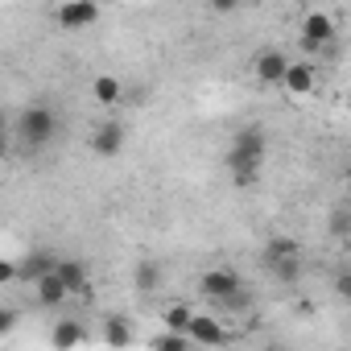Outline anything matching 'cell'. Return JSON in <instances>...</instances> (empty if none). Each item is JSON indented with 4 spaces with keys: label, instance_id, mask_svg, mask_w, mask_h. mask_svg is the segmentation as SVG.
Listing matches in <instances>:
<instances>
[{
    "label": "cell",
    "instance_id": "cell-9",
    "mask_svg": "<svg viewBox=\"0 0 351 351\" xmlns=\"http://www.w3.org/2000/svg\"><path fill=\"white\" fill-rule=\"evenodd\" d=\"M124 141H128V128H124L120 120H104V124H95V132H91V153H95V157H120Z\"/></svg>",
    "mask_w": 351,
    "mask_h": 351
},
{
    "label": "cell",
    "instance_id": "cell-4",
    "mask_svg": "<svg viewBox=\"0 0 351 351\" xmlns=\"http://www.w3.org/2000/svg\"><path fill=\"white\" fill-rule=\"evenodd\" d=\"M265 269L277 277V281H298L302 277V248H298V240H289V236H273L269 244H265Z\"/></svg>",
    "mask_w": 351,
    "mask_h": 351
},
{
    "label": "cell",
    "instance_id": "cell-16",
    "mask_svg": "<svg viewBox=\"0 0 351 351\" xmlns=\"http://www.w3.org/2000/svg\"><path fill=\"white\" fill-rule=\"evenodd\" d=\"M195 306H186V302H169L165 310H161V330H173V335H186L191 330V322H195Z\"/></svg>",
    "mask_w": 351,
    "mask_h": 351
},
{
    "label": "cell",
    "instance_id": "cell-23",
    "mask_svg": "<svg viewBox=\"0 0 351 351\" xmlns=\"http://www.w3.org/2000/svg\"><path fill=\"white\" fill-rule=\"evenodd\" d=\"M343 195L351 199V165H343Z\"/></svg>",
    "mask_w": 351,
    "mask_h": 351
},
{
    "label": "cell",
    "instance_id": "cell-3",
    "mask_svg": "<svg viewBox=\"0 0 351 351\" xmlns=\"http://www.w3.org/2000/svg\"><path fill=\"white\" fill-rule=\"evenodd\" d=\"M54 132H58V116H54L46 104H29V108L17 116V136H21L25 149H42V145H50Z\"/></svg>",
    "mask_w": 351,
    "mask_h": 351
},
{
    "label": "cell",
    "instance_id": "cell-1",
    "mask_svg": "<svg viewBox=\"0 0 351 351\" xmlns=\"http://www.w3.org/2000/svg\"><path fill=\"white\" fill-rule=\"evenodd\" d=\"M265 153H269V136L261 124H244L236 136H232V149H228V173L236 186H252L265 169Z\"/></svg>",
    "mask_w": 351,
    "mask_h": 351
},
{
    "label": "cell",
    "instance_id": "cell-18",
    "mask_svg": "<svg viewBox=\"0 0 351 351\" xmlns=\"http://www.w3.org/2000/svg\"><path fill=\"white\" fill-rule=\"evenodd\" d=\"M132 285H136L141 293H157V289H161V265H157V261L132 265Z\"/></svg>",
    "mask_w": 351,
    "mask_h": 351
},
{
    "label": "cell",
    "instance_id": "cell-17",
    "mask_svg": "<svg viewBox=\"0 0 351 351\" xmlns=\"http://www.w3.org/2000/svg\"><path fill=\"white\" fill-rule=\"evenodd\" d=\"M91 95H95V104L116 108V104H124V83L116 75H95L91 79Z\"/></svg>",
    "mask_w": 351,
    "mask_h": 351
},
{
    "label": "cell",
    "instance_id": "cell-7",
    "mask_svg": "<svg viewBox=\"0 0 351 351\" xmlns=\"http://www.w3.org/2000/svg\"><path fill=\"white\" fill-rule=\"evenodd\" d=\"M289 62L293 58H285L281 50H261L256 58H252V75H256V83H265V87H281V79H285V71H289Z\"/></svg>",
    "mask_w": 351,
    "mask_h": 351
},
{
    "label": "cell",
    "instance_id": "cell-20",
    "mask_svg": "<svg viewBox=\"0 0 351 351\" xmlns=\"http://www.w3.org/2000/svg\"><path fill=\"white\" fill-rule=\"evenodd\" d=\"M330 289H335L339 302H351V269H339V273L330 277Z\"/></svg>",
    "mask_w": 351,
    "mask_h": 351
},
{
    "label": "cell",
    "instance_id": "cell-14",
    "mask_svg": "<svg viewBox=\"0 0 351 351\" xmlns=\"http://www.w3.org/2000/svg\"><path fill=\"white\" fill-rule=\"evenodd\" d=\"M83 339H87V326H83L79 318H58V322H54V335H50L54 351H75Z\"/></svg>",
    "mask_w": 351,
    "mask_h": 351
},
{
    "label": "cell",
    "instance_id": "cell-5",
    "mask_svg": "<svg viewBox=\"0 0 351 351\" xmlns=\"http://www.w3.org/2000/svg\"><path fill=\"white\" fill-rule=\"evenodd\" d=\"M199 293L203 298H211V302H219V306H228L236 293H244V281H240V273L236 269H207L203 277H199Z\"/></svg>",
    "mask_w": 351,
    "mask_h": 351
},
{
    "label": "cell",
    "instance_id": "cell-13",
    "mask_svg": "<svg viewBox=\"0 0 351 351\" xmlns=\"http://www.w3.org/2000/svg\"><path fill=\"white\" fill-rule=\"evenodd\" d=\"M58 277H62V285L71 289V298H87L91 281H87V265H83V261H75V256H62V265H58Z\"/></svg>",
    "mask_w": 351,
    "mask_h": 351
},
{
    "label": "cell",
    "instance_id": "cell-12",
    "mask_svg": "<svg viewBox=\"0 0 351 351\" xmlns=\"http://www.w3.org/2000/svg\"><path fill=\"white\" fill-rule=\"evenodd\" d=\"M34 298H38V306H42V310H58V306H66V302H71V289L62 285V277H58V273H50V277L34 281Z\"/></svg>",
    "mask_w": 351,
    "mask_h": 351
},
{
    "label": "cell",
    "instance_id": "cell-8",
    "mask_svg": "<svg viewBox=\"0 0 351 351\" xmlns=\"http://www.w3.org/2000/svg\"><path fill=\"white\" fill-rule=\"evenodd\" d=\"M314 87H318V75H314V62H289V71H285V79H281V91L289 95V99H310L314 95Z\"/></svg>",
    "mask_w": 351,
    "mask_h": 351
},
{
    "label": "cell",
    "instance_id": "cell-21",
    "mask_svg": "<svg viewBox=\"0 0 351 351\" xmlns=\"http://www.w3.org/2000/svg\"><path fill=\"white\" fill-rule=\"evenodd\" d=\"M330 232H335V236H351V215L335 211V215H330Z\"/></svg>",
    "mask_w": 351,
    "mask_h": 351
},
{
    "label": "cell",
    "instance_id": "cell-2",
    "mask_svg": "<svg viewBox=\"0 0 351 351\" xmlns=\"http://www.w3.org/2000/svg\"><path fill=\"white\" fill-rule=\"evenodd\" d=\"M298 38L306 54H330L335 50V17L326 9H306L298 21Z\"/></svg>",
    "mask_w": 351,
    "mask_h": 351
},
{
    "label": "cell",
    "instance_id": "cell-19",
    "mask_svg": "<svg viewBox=\"0 0 351 351\" xmlns=\"http://www.w3.org/2000/svg\"><path fill=\"white\" fill-rule=\"evenodd\" d=\"M149 347L153 351H191V339L186 335H173V330H157Z\"/></svg>",
    "mask_w": 351,
    "mask_h": 351
},
{
    "label": "cell",
    "instance_id": "cell-15",
    "mask_svg": "<svg viewBox=\"0 0 351 351\" xmlns=\"http://www.w3.org/2000/svg\"><path fill=\"white\" fill-rule=\"evenodd\" d=\"M99 335H104V343L116 347V351L132 347V322H128L124 314H108V318L99 322Z\"/></svg>",
    "mask_w": 351,
    "mask_h": 351
},
{
    "label": "cell",
    "instance_id": "cell-11",
    "mask_svg": "<svg viewBox=\"0 0 351 351\" xmlns=\"http://www.w3.org/2000/svg\"><path fill=\"white\" fill-rule=\"evenodd\" d=\"M58 265H62L58 252H50V248H34V252L21 261V277H25V281H42V277H50V273H58Z\"/></svg>",
    "mask_w": 351,
    "mask_h": 351
},
{
    "label": "cell",
    "instance_id": "cell-6",
    "mask_svg": "<svg viewBox=\"0 0 351 351\" xmlns=\"http://www.w3.org/2000/svg\"><path fill=\"white\" fill-rule=\"evenodd\" d=\"M99 17H104V9L95 5V0H66V5L54 9V21H58L66 34H83V29H91V25H99Z\"/></svg>",
    "mask_w": 351,
    "mask_h": 351
},
{
    "label": "cell",
    "instance_id": "cell-22",
    "mask_svg": "<svg viewBox=\"0 0 351 351\" xmlns=\"http://www.w3.org/2000/svg\"><path fill=\"white\" fill-rule=\"evenodd\" d=\"M13 326H17V310L5 306V310H0V335H13Z\"/></svg>",
    "mask_w": 351,
    "mask_h": 351
},
{
    "label": "cell",
    "instance_id": "cell-10",
    "mask_svg": "<svg viewBox=\"0 0 351 351\" xmlns=\"http://www.w3.org/2000/svg\"><path fill=\"white\" fill-rule=\"evenodd\" d=\"M186 339H191V343H199V347H223V343L232 339V330H228L215 314H195V322H191Z\"/></svg>",
    "mask_w": 351,
    "mask_h": 351
}]
</instances>
